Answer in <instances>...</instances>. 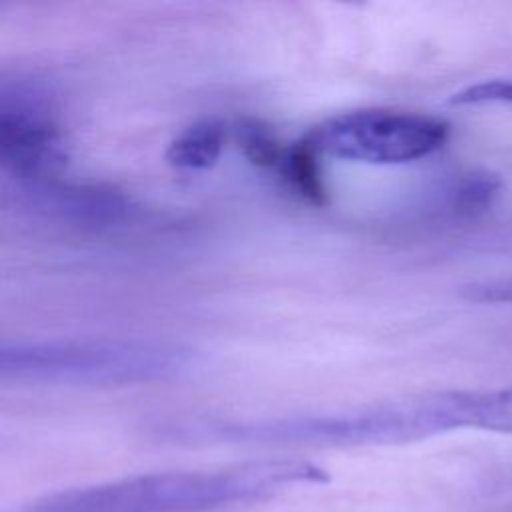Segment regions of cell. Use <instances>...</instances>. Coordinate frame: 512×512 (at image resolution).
Returning <instances> with one entry per match:
<instances>
[{"label":"cell","mask_w":512,"mask_h":512,"mask_svg":"<svg viewBox=\"0 0 512 512\" xmlns=\"http://www.w3.org/2000/svg\"><path fill=\"white\" fill-rule=\"evenodd\" d=\"M324 470L294 460L222 472H166L48 496L26 512H212L268 496L296 482H326Z\"/></svg>","instance_id":"6da1fadb"},{"label":"cell","mask_w":512,"mask_h":512,"mask_svg":"<svg viewBox=\"0 0 512 512\" xmlns=\"http://www.w3.org/2000/svg\"><path fill=\"white\" fill-rule=\"evenodd\" d=\"M192 350L164 340L86 338L48 342H4L0 374L4 380L126 386L154 382L186 370Z\"/></svg>","instance_id":"7a4b0ae2"},{"label":"cell","mask_w":512,"mask_h":512,"mask_svg":"<svg viewBox=\"0 0 512 512\" xmlns=\"http://www.w3.org/2000/svg\"><path fill=\"white\" fill-rule=\"evenodd\" d=\"M448 138L450 124L444 118L390 108L342 112L304 136L320 156L366 164L414 162L440 150Z\"/></svg>","instance_id":"3957f363"},{"label":"cell","mask_w":512,"mask_h":512,"mask_svg":"<svg viewBox=\"0 0 512 512\" xmlns=\"http://www.w3.org/2000/svg\"><path fill=\"white\" fill-rule=\"evenodd\" d=\"M0 156L4 166L24 182L50 180L66 164L64 132L40 90L2 88Z\"/></svg>","instance_id":"277c9868"},{"label":"cell","mask_w":512,"mask_h":512,"mask_svg":"<svg viewBox=\"0 0 512 512\" xmlns=\"http://www.w3.org/2000/svg\"><path fill=\"white\" fill-rule=\"evenodd\" d=\"M32 206L74 224H112L130 212V200L104 186H72L52 180L26 182Z\"/></svg>","instance_id":"5b68a950"},{"label":"cell","mask_w":512,"mask_h":512,"mask_svg":"<svg viewBox=\"0 0 512 512\" xmlns=\"http://www.w3.org/2000/svg\"><path fill=\"white\" fill-rule=\"evenodd\" d=\"M226 134V126L218 120L194 122L168 144L166 160L182 170H206L220 158Z\"/></svg>","instance_id":"8992f818"},{"label":"cell","mask_w":512,"mask_h":512,"mask_svg":"<svg viewBox=\"0 0 512 512\" xmlns=\"http://www.w3.org/2000/svg\"><path fill=\"white\" fill-rule=\"evenodd\" d=\"M318 152L302 138L284 152L278 166L286 184L304 200L312 204L326 202V188L322 182V172L318 166Z\"/></svg>","instance_id":"52a82bcc"},{"label":"cell","mask_w":512,"mask_h":512,"mask_svg":"<svg viewBox=\"0 0 512 512\" xmlns=\"http://www.w3.org/2000/svg\"><path fill=\"white\" fill-rule=\"evenodd\" d=\"M234 138L244 158L258 168H278L284 152L272 128L256 118H242L234 126Z\"/></svg>","instance_id":"ba28073f"},{"label":"cell","mask_w":512,"mask_h":512,"mask_svg":"<svg viewBox=\"0 0 512 512\" xmlns=\"http://www.w3.org/2000/svg\"><path fill=\"white\" fill-rule=\"evenodd\" d=\"M500 190V178L494 174H470L456 190V208L464 214H472L490 206L492 198Z\"/></svg>","instance_id":"9c48e42d"},{"label":"cell","mask_w":512,"mask_h":512,"mask_svg":"<svg viewBox=\"0 0 512 512\" xmlns=\"http://www.w3.org/2000/svg\"><path fill=\"white\" fill-rule=\"evenodd\" d=\"M512 104V80H488L472 84L456 94H452L450 104L458 106H478V104Z\"/></svg>","instance_id":"30bf717a"},{"label":"cell","mask_w":512,"mask_h":512,"mask_svg":"<svg viewBox=\"0 0 512 512\" xmlns=\"http://www.w3.org/2000/svg\"><path fill=\"white\" fill-rule=\"evenodd\" d=\"M464 296L474 302H496V304L504 302V304H508V302H512V278L468 284L464 288Z\"/></svg>","instance_id":"8fae6325"}]
</instances>
